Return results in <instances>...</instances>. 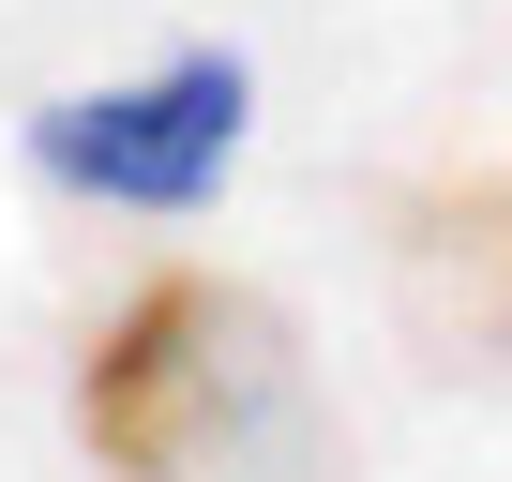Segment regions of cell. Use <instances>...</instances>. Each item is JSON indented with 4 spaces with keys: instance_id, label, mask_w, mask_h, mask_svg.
I'll use <instances>...</instances> for the list:
<instances>
[{
    "instance_id": "obj_1",
    "label": "cell",
    "mask_w": 512,
    "mask_h": 482,
    "mask_svg": "<svg viewBox=\"0 0 512 482\" xmlns=\"http://www.w3.org/2000/svg\"><path fill=\"white\" fill-rule=\"evenodd\" d=\"M76 452L106 482H332V392L272 287L241 272H151L76 347Z\"/></svg>"
},
{
    "instance_id": "obj_2",
    "label": "cell",
    "mask_w": 512,
    "mask_h": 482,
    "mask_svg": "<svg viewBox=\"0 0 512 482\" xmlns=\"http://www.w3.org/2000/svg\"><path fill=\"white\" fill-rule=\"evenodd\" d=\"M241 121H256V76L226 46H181L121 91H61L31 106V166L91 211H196L226 166H241Z\"/></svg>"
},
{
    "instance_id": "obj_3",
    "label": "cell",
    "mask_w": 512,
    "mask_h": 482,
    "mask_svg": "<svg viewBox=\"0 0 512 482\" xmlns=\"http://www.w3.org/2000/svg\"><path fill=\"white\" fill-rule=\"evenodd\" d=\"M392 332L437 377H512V166L392 196Z\"/></svg>"
}]
</instances>
